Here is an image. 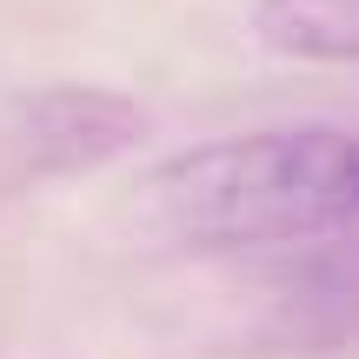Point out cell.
<instances>
[{
    "instance_id": "1",
    "label": "cell",
    "mask_w": 359,
    "mask_h": 359,
    "mask_svg": "<svg viewBox=\"0 0 359 359\" xmlns=\"http://www.w3.org/2000/svg\"><path fill=\"white\" fill-rule=\"evenodd\" d=\"M147 246L246 253L359 233V127H266L154 160L127 193Z\"/></svg>"
},
{
    "instance_id": "2",
    "label": "cell",
    "mask_w": 359,
    "mask_h": 359,
    "mask_svg": "<svg viewBox=\"0 0 359 359\" xmlns=\"http://www.w3.org/2000/svg\"><path fill=\"white\" fill-rule=\"evenodd\" d=\"M147 140V114L140 100H127L120 87H34L13 93L0 107V154H7L13 180H67V173H93L107 160H120L127 147Z\"/></svg>"
},
{
    "instance_id": "3",
    "label": "cell",
    "mask_w": 359,
    "mask_h": 359,
    "mask_svg": "<svg viewBox=\"0 0 359 359\" xmlns=\"http://www.w3.org/2000/svg\"><path fill=\"white\" fill-rule=\"evenodd\" d=\"M253 34L280 60L359 67V0H253Z\"/></svg>"
}]
</instances>
